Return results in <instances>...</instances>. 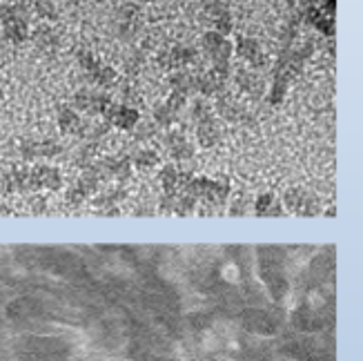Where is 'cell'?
Segmentation results:
<instances>
[{"instance_id": "11", "label": "cell", "mask_w": 363, "mask_h": 361, "mask_svg": "<svg viewBox=\"0 0 363 361\" xmlns=\"http://www.w3.org/2000/svg\"><path fill=\"white\" fill-rule=\"evenodd\" d=\"M140 29V11L136 5H125L118 13V36L121 38H132Z\"/></svg>"}, {"instance_id": "17", "label": "cell", "mask_w": 363, "mask_h": 361, "mask_svg": "<svg viewBox=\"0 0 363 361\" xmlns=\"http://www.w3.org/2000/svg\"><path fill=\"white\" fill-rule=\"evenodd\" d=\"M236 83H239V87L243 91H250L255 99H259L261 94H263V89H265L263 81H261L257 74H245V72H241L239 76H236Z\"/></svg>"}, {"instance_id": "15", "label": "cell", "mask_w": 363, "mask_h": 361, "mask_svg": "<svg viewBox=\"0 0 363 361\" xmlns=\"http://www.w3.org/2000/svg\"><path fill=\"white\" fill-rule=\"evenodd\" d=\"M165 143H167V148H169V152H172V156H174V159H189V156L194 154V148L187 143L185 136L181 132L167 134Z\"/></svg>"}, {"instance_id": "12", "label": "cell", "mask_w": 363, "mask_h": 361, "mask_svg": "<svg viewBox=\"0 0 363 361\" xmlns=\"http://www.w3.org/2000/svg\"><path fill=\"white\" fill-rule=\"evenodd\" d=\"M163 56H165L163 65L167 70H181V67H187V65H192V62H196V50H192V47H187V45L172 47V50Z\"/></svg>"}, {"instance_id": "9", "label": "cell", "mask_w": 363, "mask_h": 361, "mask_svg": "<svg viewBox=\"0 0 363 361\" xmlns=\"http://www.w3.org/2000/svg\"><path fill=\"white\" fill-rule=\"evenodd\" d=\"M301 16L308 21V25H312L314 29L319 31V34H323L328 38L335 36V21H333V16H328L323 11V7H319V5L301 7Z\"/></svg>"}, {"instance_id": "1", "label": "cell", "mask_w": 363, "mask_h": 361, "mask_svg": "<svg viewBox=\"0 0 363 361\" xmlns=\"http://www.w3.org/2000/svg\"><path fill=\"white\" fill-rule=\"evenodd\" d=\"M312 52H314V40L312 38H306L303 45L292 47L286 67H283L279 74H272V87H270V94H267V99H270L272 105H279L283 101L290 83L303 72V67H306L308 58L312 56Z\"/></svg>"}, {"instance_id": "13", "label": "cell", "mask_w": 363, "mask_h": 361, "mask_svg": "<svg viewBox=\"0 0 363 361\" xmlns=\"http://www.w3.org/2000/svg\"><path fill=\"white\" fill-rule=\"evenodd\" d=\"M236 52H239V56L243 60H247L252 67H263L265 65V54H263L261 45L255 38L239 36V40H236Z\"/></svg>"}, {"instance_id": "3", "label": "cell", "mask_w": 363, "mask_h": 361, "mask_svg": "<svg viewBox=\"0 0 363 361\" xmlns=\"http://www.w3.org/2000/svg\"><path fill=\"white\" fill-rule=\"evenodd\" d=\"M78 62L85 72V76L89 78V83L99 85V87H109L116 83V72L105 65L101 58H96L91 52H78Z\"/></svg>"}, {"instance_id": "21", "label": "cell", "mask_w": 363, "mask_h": 361, "mask_svg": "<svg viewBox=\"0 0 363 361\" xmlns=\"http://www.w3.org/2000/svg\"><path fill=\"white\" fill-rule=\"evenodd\" d=\"M308 5H319V0H301V7H308Z\"/></svg>"}, {"instance_id": "10", "label": "cell", "mask_w": 363, "mask_h": 361, "mask_svg": "<svg viewBox=\"0 0 363 361\" xmlns=\"http://www.w3.org/2000/svg\"><path fill=\"white\" fill-rule=\"evenodd\" d=\"M205 11L210 16V23L214 25V31L228 36L232 31V13L225 7L223 0H208V3H205Z\"/></svg>"}, {"instance_id": "19", "label": "cell", "mask_w": 363, "mask_h": 361, "mask_svg": "<svg viewBox=\"0 0 363 361\" xmlns=\"http://www.w3.org/2000/svg\"><path fill=\"white\" fill-rule=\"evenodd\" d=\"M154 163H159V154L154 150H140L136 154V165L138 167H152Z\"/></svg>"}, {"instance_id": "16", "label": "cell", "mask_w": 363, "mask_h": 361, "mask_svg": "<svg viewBox=\"0 0 363 361\" xmlns=\"http://www.w3.org/2000/svg\"><path fill=\"white\" fill-rule=\"evenodd\" d=\"M172 91H179L183 96H189V94L196 91V74L189 72H177L172 74Z\"/></svg>"}, {"instance_id": "2", "label": "cell", "mask_w": 363, "mask_h": 361, "mask_svg": "<svg viewBox=\"0 0 363 361\" xmlns=\"http://www.w3.org/2000/svg\"><path fill=\"white\" fill-rule=\"evenodd\" d=\"M203 50L205 54L210 56L212 60V74L220 81L228 83V76H230V58H232V45L230 40L218 34V31H208V34L203 36Z\"/></svg>"}, {"instance_id": "8", "label": "cell", "mask_w": 363, "mask_h": 361, "mask_svg": "<svg viewBox=\"0 0 363 361\" xmlns=\"http://www.w3.org/2000/svg\"><path fill=\"white\" fill-rule=\"evenodd\" d=\"M185 101H187V96H183V94H179V91H172L165 103L154 107V121L159 123L161 128H169V125L177 121Z\"/></svg>"}, {"instance_id": "6", "label": "cell", "mask_w": 363, "mask_h": 361, "mask_svg": "<svg viewBox=\"0 0 363 361\" xmlns=\"http://www.w3.org/2000/svg\"><path fill=\"white\" fill-rule=\"evenodd\" d=\"M101 116L109 125H116V128H121V130H134L136 125H138V118H140V114L136 112L134 107H130V105H116L114 101H109L105 105Z\"/></svg>"}, {"instance_id": "20", "label": "cell", "mask_w": 363, "mask_h": 361, "mask_svg": "<svg viewBox=\"0 0 363 361\" xmlns=\"http://www.w3.org/2000/svg\"><path fill=\"white\" fill-rule=\"evenodd\" d=\"M323 11L328 16H333L335 18V11H337V0H323Z\"/></svg>"}, {"instance_id": "14", "label": "cell", "mask_w": 363, "mask_h": 361, "mask_svg": "<svg viewBox=\"0 0 363 361\" xmlns=\"http://www.w3.org/2000/svg\"><path fill=\"white\" fill-rule=\"evenodd\" d=\"M21 152L25 159H36V156H54L60 152V145L54 140H40V143H23Z\"/></svg>"}, {"instance_id": "7", "label": "cell", "mask_w": 363, "mask_h": 361, "mask_svg": "<svg viewBox=\"0 0 363 361\" xmlns=\"http://www.w3.org/2000/svg\"><path fill=\"white\" fill-rule=\"evenodd\" d=\"M109 101H112V99H109L105 91L78 89V91H76V96H74L72 107L76 109V112L81 109V112H85L87 116H94V114H101Z\"/></svg>"}, {"instance_id": "4", "label": "cell", "mask_w": 363, "mask_h": 361, "mask_svg": "<svg viewBox=\"0 0 363 361\" xmlns=\"http://www.w3.org/2000/svg\"><path fill=\"white\" fill-rule=\"evenodd\" d=\"M192 116L196 121V136L203 148H212L218 140V125L212 116V109L203 101H194Z\"/></svg>"}, {"instance_id": "18", "label": "cell", "mask_w": 363, "mask_h": 361, "mask_svg": "<svg viewBox=\"0 0 363 361\" xmlns=\"http://www.w3.org/2000/svg\"><path fill=\"white\" fill-rule=\"evenodd\" d=\"M34 38H36V43L43 47V50H54V47L58 45L56 31H54L52 27H47V25H43V27H38V29H36Z\"/></svg>"}, {"instance_id": "5", "label": "cell", "mask_w": 363, "mask_h": 361, "mask_svg": "<svg viewBox=\"0 0 363 361\" xmlns=\"http://www.w3.org/2000/svg\"><path fill=\"white\" fill-rule=\"evenodd\" d=\"M0 23H3V31L7 40L11 43H25L29 27H27V18L25 13L13 7V5H0Z\"/></svg>"}]
</instances>
